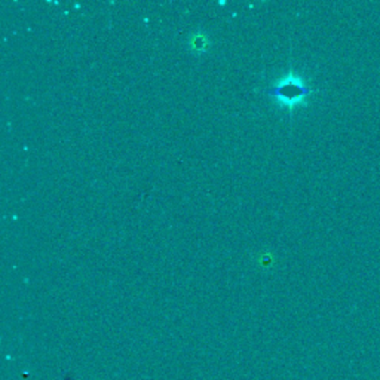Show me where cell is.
I'll use <instances>...</instances> for the list:
<instances>
[{"instance_id":"cell-1","label":"cell","mask_w":380,"mask_h":380,"mask_svg":"<svg viewBox=\"0 0 380 380\" xmlns=\"http://www.w3.org/2000/svg\"><path fill=\"white\" fill-rule=\"evenodd\" d=\"M269 94L281 106L293 109L311 94V90L295 73H288L280 82H276L273 88H271Z\"/></svg>"}]
</instances>
